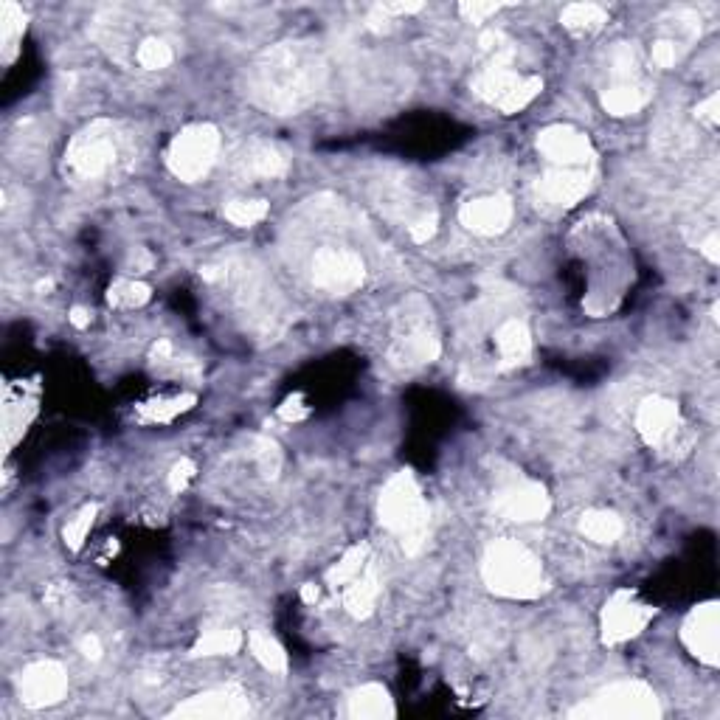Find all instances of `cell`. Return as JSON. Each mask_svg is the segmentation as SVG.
Masks as SVG:
<instances>
[{
    "label": "cell",
    "mask_w": 720,
    "mask_h": 720,
    "mask_svg": "<svg viewBox=\"0 0 720 720\" xmlns=\"http://www.w3.org/2000/svg\"><path fill=\"white\" fill-rule=\"evenodd\" d=\"M563 29H569L571 34H597L605 29L608 23V9H602L600 3H569L560 15Z\"/></svg>",
    "instance_id": "24"
},
{
    "label": "cell",
    "mask_w": 720,
    "mask_h": 720,
    "mask_svg": "<svg viewBox=\"0 0 720 720\" xmlns=\"http://www.w3.org/2000/svg\"><path fill=\"white\" fill-rule=\"evenodd\" d=\"M695 119L704 121L706 127H718L720 124V93H712L709 99H704L701 105L695 107Z\"/></svg>",
    "instance_id": "42"
},
{
    "label": "cell",
    "mask_w": 720,
    "mask_h": 720,
    "mask_svg": "<svg viewBox=\"0 0 720 720\" xmlns=\"http://www.w3.org/2000/svg\"><path fill=\"white\" fill-rule=\"evenodd\" d=\"M242 642H245L242 630L217 625V628L203 630V636L192 647V656L195 659H200V656H234L242 647Z\"/></svg>",
    "instance_id": "25"
},
{
    "label": "cell",
    "mask_w": 720,
    "mask_h": 720,
    "mask_svg": "<svg viewBox=\"0 0 720 720\" xmlns=\"http://www.w3.org/2000/svg\"><path fill=\"white\" fill-rule=\"evenodd\" d=\"M346 715L352 720H391L397 715L394 698L383 684H363L349 692L346 698Z\"/></svg>",
    "instance_id": "20"
},
{
    "label": "cell",
    "mask_w": 720,
    "mask_h": 720,
    "mask_svg": "<svg viewBox=\"0 0 720 720\" xmlns=\"http://www.w3.org/2000/svg\"><path fill=\"white\" fill-rule=\"evenodd\" d=\"M653 147L661 155H681V152L692 147V135L681 121H664L659 130L653 133Z\"/></svg>",
    "instance_id": "32"
},
{
    "label": "cell",
    "mask_w": 720,
    "mask_h": 720,
    "mask_svg": "<svg viewBox=\"0 0 720 720\" xmlns=\"http://www.w3.org/2000/svg\"><path fill=\"white\" fill-rule=\"evenodd\" d=\"M251 715V701L248 692L240 684H225L214 690L197 692L192 698H186L183 704L172 709L169 718L180 720H237Z\"/></svg>",
    "instance_id": "12"
},
{
    "label": "cell",
    "mask_w": 720,
    "mask_h": 720,
    "mask_svg": "<svg viewBox=\"0 0 720 720\" xmlns=\"http://www.w3.org/2000/svg\"><path fill=\"white\" fill-rule=\"evenodd\" d=\"M535 144H538L540 155L549 161V166H566V169H591L594 166L591 138L571 124L543 127Z\"/></svg>",
    "instance_id": "14"
},
{
    "label": "cell",
    "mask_w": 720,
    "mask_h": 720,
    "mask_svg": "<svg viewBox=\"0 0 720 720\" xmlns=\"http://www.w3.org/2000/svg\"><path fill=\"white\" fill-rule=\"evenodd\" d=\"M135 60H138V65H141L144 71H161V68H166L169 62L175 60V54H172V45L166 43V40H161V37H147V40H141V45H138Z\"/></svg>",
    "instance_id": "35"
},
{
    "label": "cell",
    "mask_w": 720,
    "mask_h": 720,
    "mask_svg": "<svg viewBox=\"0 0 720 720\" xmlns=\"http://www.w3.org/2000/svg\"><path fill=\"white\" fill-rule=\"evenodd\" d=\"M653 62L659 65V68H673L675 62H678V48H675V40L670 37H661L653 43Z\"/></svg>",
    "instance_id": "41"
},
{
    "label": "cell",
    "mask_w": 720,
    "mask_h": 720,
    "mask_svg": "<svg viewBox=\"0 0 720 720\" xmlns=\"http://www.w3.org/2000/svg\"><path fill=\"white\" fill-rule=\"evenodd\" d=\"M68 321L74 324L76 330H85V327H90V313L85 310V307H71V313H68Z\"/></svg>",
    "instance_id": "47"
},
{
    "label": "cell",
    "mask_w": 720,
    "mask_h": 720,
    "mask_svg": "<svg viewBox=\"0 0 720 720\" xmlns=\"http://www.w3.org/2000/svg\"><path fill=\"white\" fill-rule=\"evenodd\" d=\"M279 417L285 422H301V420H307L310 417V405H307V400H304V394H290L287 397L285 403L279 405Z\"/></svg>",
    "instance_id": "40"
},
{
    "label": "cell",
    "mask_w": 720,
    "mask_h": 720,
    "mask_svg": "<svg viewBox=\"0 0 720 720\" xmlns=\"http://www.w3.org/2000/svg\"><path fill=\"white\" fill-rule=\"evenodd\" d=\"M344 591V608L346 614L355 619H369L375 611V602L380 597V577L372 563H366V569L360 571L358 577L349 585L341 588Z\"/></svg>",
    "instance_id": "22"
},
{
    "label": "cell",
    "mask_w": 720,
    "mask_h": 720,
    "mask_svg": "<svg viewBox=\"0 0 720 720\" xmlns=\"http://www.w3.org/2000/svg\"><path fill=\"white\" fill-rule=\"evenodd\" d=\"M493 510L512 524H535L552 512V498L540 481L518 479L493 495Z\"/></svg>",
    "instance_id": "13"
},
{
    "label": "cell",
    "mask_w": 720,
    "mask_h": 720,
    "mask_svg": "<svg viewBox=\"0 0 720 720\" xmlns=\"http://www.w3.org/2000/svg\"><path fill=\"white\" fill-rule=\"evenodd\" d=\"M29 17L23 12V6L17 3H0V43L6 48V60L15 57V43L23 37Z\"/></svg>",
    "instance_id": "31"
},
{
    "label": "cell",
    "mask_w": 720,
    "mask_h": 720,
    "mask_svg": "<svg viewBox=\"0 0 720 720\" xmlns=\"http://www.w3.org/2000/svg\"><path fill=\"white\" fill-rule=\"evenodd\" d=\"M68 692V673L60 661H34L17 675V695L29 709H45L60 704Z\"/></svg>",
    "instance_id": "15"
},
{
    "label": "cell",
    "mask_w": 720,
    "mask_h": 720,
    "mask_svg": "<svg viewBox=\"0 0 720 720\" xmlns=\"http://www.w3.org/2000/svg\"><path fill=\"white\" fill-rule=\"evenodd\" d=\"M718 245H720L718 234H709V237H706V240L701 242V245H698V248H701V254H704L706 259H709V262H712V265H718V262H720V251H718Z\"/></svg>",
    "instance_id": "45"
},
{
    "label": "cell",
    "mask_w": 720,
    "mask_h": 720,
    "mask_svg": "<svg viewBox=\"0 0 720 720\" xmlns=\"http://www.w3.org/2000/svg\"><path fill=\"white\" fill-rule=\"evenodd\" d=\"M515 217L510 195H487L467 200L459 209V220L467 231L479 234V237H498L510 228Z\"/></svg>",
    "instance_id": "17"
},
{
    "label": "cell",
    "mask_w": 720,
    "mask_h": 720,
    "mask_svg": "<svg viewBox=\"0 0 720 720\" xmlns=\"http://www.w3.org/2000/svg\"><path fill=\"white\" fill-rule=\"evenodd\" d=\"M220 130L209 121H197L183 127L166 150V166L180 183H197L211 172V166L220 155Z\"/></svg>",
    "instance_id": "9"
},
{
    "label": "cell",
    "mask_w": 720,
    "mask_h": 720,
    "mask_svg": "<svg viewBox=\"0 0 720 720\" xmlns=\"http://www.w3.org/2000/svg\"><path fill=\"white\" fill-rule=\"evenodd\" d=\"M580 532H583L588 540L608 546V543L622 538L625 524H622V518L611 510H588L583 512V518H580Z\"/></svg>",
    "instance_id": "27"
},
{
    "label": "cell",
    "mask_w": 720,
    "mask_h": 720,
    "mask_svg": "<svg viewBox=\"0 0 720 720\" xmlns=\"http://www.w3.org/2000/svg\"><path fill=\"white\" fill-rule=\"evenodd\" d=\"M130 268H135V273H144V270L152 268V254L150 251H144V248H138L130 259Z\"/></svg>",
    "instance_id": "46"
},
{
    "label": "cell",
    "mask_w": 720,
    "mask_h": 720,
    "mask_svg": "<svg viewBox=\"0 0 720 720\" xmlns=\"http://www.w3.org/2000/svg\"><path fill=\"white\" fill-rule=\"evenodd\" d=\"M591 192V169H566V166H546L538 180V195L543 203L557 209L577 206Z\"/></svg>",
    "instance_id": "18"
},
{
    "label": "cell",
    "mask_w": 720,
    "mask_h": 720,
    "mask_svg": "<svg viewBox=\"0 0 720 720\" xmlns=\"http://www.w3.org/2000/svg\"><path fill=\"white\" fill-rule=\"evenodd\" d=\"M495 346H498V358L501 366H521L532 355V332L521 318H507L498 330H495Z\"/></svg>",
    "instance_id": "21"
},
{
    "label": "cell",
    "mask_w": 720,
    "mask_h": 720,
    "mask_svg": "<svg viewBox=\"0 0 720 720\" xmlns=\"http://www.w3.org/2000/svg\"><path fill=\"white\" fill-rule=\"evenodd\" d=\"M150 299L152 287L138 279H116L107 287V304L116 310H135V307H144Z\"/></svg>",
    "instance_id": "30"
},
{
    "label": "cell",
    "mask_w": 720,
    "mask_h": 720,
    "mask_svg": "<svg viewBox=\"0 0 720 720\" xmlns=\"http://www.w3.org/2000/svg\"><path fill=\"white\" fill-rule=\"evenodd\" d=\"M650 82L642 74V57L633 43H616L608 60V85L602 88L600 102L605 113L616 119L636 116L650 102Z\"/></svg>",
    "instance_id": "7"
},
{
    "label": "cell",
    "mask_w": 720,
    "mask_h": 720,
    "mask_svg": "<svg viewBox=\"0 0 720 720\" xmlns=\"http://www.w3.org/2000/svg\"><path fill=\"white\" fill-rule=\"evenodd\" d=\"M79 653H82L88 661H99L102 659V653H105L102 639H99L96 633H85V636L79 639Z\"/></svg>",
    "instance_id": "43"
},
{
    "label": "cell",
    "mask_w": 720,
    "mask_h": 720,
    "mask_svg": "<svg viewBox=\"0 0 720 720\" xmlns=\"http://www.w3.org/2000/svg\"><path fill=\"white\" fill-rule=\"evenodd\" d=\"M197 405V394L186 391V394H178V397H169V400H152V403H141L138 405V420L147 422V425H166L172 422L180 414L192 411Z\"/></svg>",
    "instance_id": "26"
},
{
    "label": "cell",
    "mask_w": 720,
    "mask_h": 720,
    "mask_svg": "<svg viewBox=\"0 0 720 720\" xmlns=\"http://www.w3.org/2000/svg\"><path fill=\"white\" fill-rule=\"evenodd\" d=\"M515 60V48H507L501 54H495L487 68H481L476 79H473V93L481 102L498 107L501 113H518L524 110L529 102H535L543 90V79L540 76H521L512 68Z\"/></svg>",
    "instance_id": "6"
},
{
    "label": "cell",
    "mask_w": 720,
    "mask_h": 720,
    "mask_svg": "<svg viewBox=\"0 0 720 720\" xmlns=\"http://www.w3.org/2000/svg\"><path fill=\"white\" fill-rule=\"evenodd\" d=\"M287 155L276 144L256 141L242 155V175L245 178H282L287 172Z\"/></svg>",
    "instance_id": "23"
},
{
    "label": "cell",
    "mask_w": 720,
    "mask_h": 720,
    "mask_svg": "<svg viewBox=\"0 0 720 720\" xmlns=\"http://www.w3.org/2000/svg\"><path fill=\"white\" fill-rule=\"evenodd\" d=\"M121 164L119 124L90 121L71 138L65 150V172L76 180H102Z\"/></svg>",
    "instance_id": "5"
},
{
    "label": "cell",
    "mask_w": 720,
    "mask_h": 720,
    "mask_svg": "<svg viewBox=\"0 0 720 720\" xmlns=\"http://www.w3.org/2000/svg\"><path fill=\"white\" fill-rule=\"evenodd\" d=\"M366 563H369V543H358V546L346 549V555L327 571V585L335 588V591L344 588V585H349L358 577L360 571L366 569Z\"/></svg>",
    "instance_id": "28"
},
{
    "label": "cell",
    "mask_w": 720,
    "mask_h": 720,
    "mask_svg": "<svg viewBox=\"0 0 720 720\" xmlns=\"http://www.w3.org/2000/svg\"><path fill=\"white\" fill-rule=\"evenodd\" d=\"M507 3H484V0H465V3H459V15L465 17L467 23H473V26H479L484 23L487 17H493L495 12H501Z\"/></svg>",
    "instance_id": "37"
},
{
    "label": "cell",
    "mask_w": 720,
    "mask_h": 720,
    "mask_svg": "<svg viewBox=\"0 0 720 720\" xmlns=\"http://www.w3.org/2000/svg\"><path fill=\"white\" fill-rule=\"evenodd\" d=\"M96 515H99V504H85L82 510L76 512L74 518L65 524L62 529V538H65V546L71 549V552H79L82 546H85V540H88L90 529L96 524Z\"/></svg>",
    "instance_id": "33"
},
{
    "label": "cell",
    "mask_w": 720,
    "mask_h": 720,
    "mask_svg": "<svg viewBox=\"0 0 720 720\" xmlns=\"http://www.w3.org/2000/svg\"><path fill=\"white\" fill-rule=\"evenodd\" d=\"M327 82V60L313 43L270 45L262 51L245 76L248 99L268 113L293 116L321 96Z\"/></svg>",
    "instance_id": "1"
},
{
    "label": "cell",
    "mask_w": 720,
    "mask_h": 720,
    "mask_svg": "<svg viewBox=\"0 0 720 720\" xmlns=\"http://www.w3.org/2000/svg\"><path fill=\"white\" fill-rule=\"evenodd\" d=\"M195 473L197 467L192 459H180V462H175V467L169 470V479H166L169 490H172V493H183V490L189 487V481L195 479Z\"/></svg>",
    "instance_id": "39"
},
{
    "label": "cell",
    "mask_w": 720,
    "mask_h": 720,
    "mask_svg": "<svg viewBox=\"0 0 720 720\" xmlns=\"http://www.w3.org/2000/svg\"><path fill=\"white\" fill-rule=\"evenodd\" d=\"M313 285L332 296H349L355 293L366 279V265L355 251L349 248H318L310 265Z\"/></svg>",
    "instance_id": "11"
},
{
    "label": "cell",
    "mask_w": 720,
    "mask_h": 720,
    "mask_svg": "<svg viewBox=\"0 0 720 720\" xmlns=\"http://www.w3.org/2000/svg\"><path fill=\"white\" fill-rule=\"evenodd\" d=\"M377 518L400 538V546L408 557H417L428 543L431 510L422 498V490L411 470L394 473L377 498Z\"/></svg>",
    "instance_id": "3"
},
{
    "label": "cell",
    "mask_w": 720,
    "mask_h": 720,
    "mask_svg": "<svg viewBox=\"0 0 720 720\" xmlns=\"http://www.w3.org/2000/svg\"><path fill=\"white\" fill-rule=\"evenodd\" d=\"M268 200H231L225 203V220L234 223L237 228H251V225L262 223L268 217Z\"/></svg>",
    "instance_id": "34"
},
{
    "label": "cell",
    "mask_w": 720,
    "mask_h": 720,
    "mask_svg": "<svg viewBox=\"0 0 720 720\" xmlns=\"http://www.w3.org/2000/svg\"><path fill=\"white\" fill-rule=\"evenodd\" d=\"M436 228H439V217H436V211H422L420 217H414L411 223H408V237L414 242H428L434 240Z\"/></svg>",
    "instance_id": "38"
},
{
    "label": "cell",
    "mask_w": 720,
    "mask_h": 720,
    "mask_svg": "<svg viewBox=\"0 0 720 720\" xmlns=\"http://www.w3.org/2000/svg\"><path fill=\"white\" fill-rule=\"evenodd\" d=\"M653 616H656V608L639 600L636 591H630V588L616 591L614 597L605 602V608H602V645H622V642H628L633 636H639L650 625Z\"/></svg>",
    "instance_id": "10"
},
{
    "label": "cell",
    "mask_w": 720,
    "mask_h": 720,
    "mask_svg": "<svg viewBox=\"0 0 720 720\" xmlns=\"http://www.w3.org/2000/svg\"><path fill=\"white\" fill-rule=\"evenodd\" d=\"M481 580L504 600H538L549 580L538 555L512 538L493 540L481 557Z\"/></svg>",
    "instance_id": "2"
},
{
    "label": "cell",
    "mask_w": 720,
    "mask_h": 720,
    "mask_svg": "<svg viewBox=\"0 0 720 720\" xmlns=\"http://www.w3.org/2000/svg\"><path fill=\"white\" fill-rule=\"evenodd\" d=\"M569 715L585 720H659L661 706L650 684L630 678L602 687L588 701L574 706Z\"/></svg>",
    "instance_id": "8"
},
{
    "label": "cell",
    "mask_w": 720,
    "mask_h": 720,
    "mask_svg": "<svg viewBox=\"0 0 720 720\" xmlns=\"http://www.w3.org/2000/svg\"><path fill=\"white\" fill-rule=\"evenodd\" d=\"M251 456H254V462L256 467H259V473H262V479L273 481L279 476V470H282V450H279V445H276L270 436H256Z\"/></svg>",
    "instance_id": "36"
},
{
    "label": "cell",
    "mask_w": 720,
    "mask_h": 720,
    "mask_svg": "<svg viewBox=\"0 0 720 720\" xmlns=\"http://www.w3.org/2000/svg\"><path fill=\"white\" fill-rule=\"evenodd\" d=\"M380 9L386 12V15H417L422 12V3L420 0H414V3H380Z\"/></svg>",
    "instance_id": "44"
},
{
    "label": "cell",
    "mask_w": 720,
    "mask_h": 720,
    "mask_svg": "<svg viewBox=\"0 0 720 720\" xmlns=\"http://www.w3.org/2000/svg\"><path fill=\"white\" fill-rule=\"evenodd\" d=\"M248 647H251V656H254L265 670H270V673H285L287 670L285 647L279 645L265 630H254V633L248 636Z\"/></svg>",
    "instance_id": "29"
},
{
    "label": "cell",
    "mask_w": 720,
    "mask_h": 720,
    "mask_svg": "<svg viewBox=\"0 0 720 720\" xmlns=\"http://www.w3.org/2000/svg\"><path fill=\"white\" fill-rule=\"evenodd\" d=\"M301 600L307 602V605H315V602H318V585H301Z\"/></svg>",
    "instance_id": "48"
},
{
    "label": "cell",
    "mask_w": 720,
    "mask_h": 720,
    "mask_svg": "<svg viewBox=\"0 0 720 720\" xmlns=\"http://www.w3.org/2000/svg\"><path fill=\"white\" fill-rule=\"evenodd\" d=\"M51 290H54L51 279H40V282H37V293H51Z\"/></svg>",
    "instance_id": "49"
},
{
    "label": "cell",
    "mask_w": 720,
    "mask_h": 720,
    "mask_svg": "<svg viewBox=\"0 0 720 720\" xmlns=\"http://www.w3.org/2000/svg\"><path fill=\"white\" fill-rule=\"evenodd\" d=\"M442 352L431 304L422 296H408L394 315L389 358L400 369H417L434 363Z\"/></svg>",
    "instance_id": "4"
},
{
    "label": "cell",
    "mask_w": 720,
    "mask_h": 720,
    "mask_svg": "<svg viewBox=\"0 0 720 720\" xmlns=\"http://www.w3.org/2000/svg\"><path fill=\"white\" fill-rule=\"evenodd\" d=\"M681 642L698 661L709 667L720 664V605L718 602H701L695 605L684 625H681Z\"/></svg>",
    "instance_id": "16"
},
{
    "label": "cell",
    "mask_w": 720,
    "mask_h": 720,
    "mask_svg": "<svg viewBox=\"0 0 720 720\" xmlns=\"http://www.w3.org/2000/svg\"><path fill=\"white\" fill-rule=\"evenodd\" d=\"M678 422H681L678 405L667 397H647L636 411V431L650 448L667 445L678 431Z\"/></svg>",
    "instance_id": "19"
}]
</instances>
